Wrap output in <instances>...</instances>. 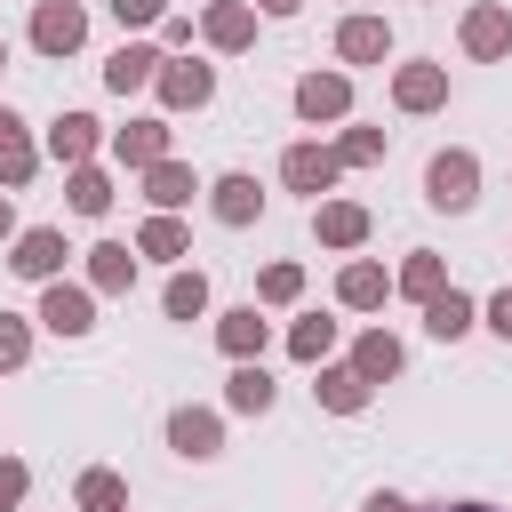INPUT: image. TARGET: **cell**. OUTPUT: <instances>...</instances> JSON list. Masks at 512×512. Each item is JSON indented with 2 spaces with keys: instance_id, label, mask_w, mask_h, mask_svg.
<instances>
[{
  "instance_id": "cell-30",
  "label": "cell",
  "mask_w": 512,
  "mask_h": 512,
  "mask_svg": "<svg viewBox=\"0 0 512 512\" xmlns=\"http://www.w3.org/2000/svg\"><path fill=\"white\" fill-rule=\"evenodd\" d=\"M96 288H128V248H96Z\"/></svg>"
},
{
  "instance_id": "cell-36",
  "label": "cell",
  "mask_w": 512,
  "mask_h": 512,
  "mask_svg": "<svg viewBox=\"0 0 512 512\" xmlns=\"http://www.w3.org/2000/svg\"><path fill=\"white\" fill-rule=\"evenodd\" d=\"M16 496H24V464H0V512H8Z\"/></svg>"
},
{
  "instance_id": "cell-7",
  "label": "cell",
  "mask_w": 512,
  "mask_h": 512,
  "mask_svg": "<svg viewBox=\"0 0 512 512\" xmlns=\"http://www.w3.org/2000/svg\"><path fill=\"white\" fill-rule=\"evenodd\" d=\"M40 320H48L56 336H80V328H88V296H80V288H48V304H40Z\"/></svg>"
},
{
  "instance_id": "cell-41",
  "label": "cell",
  "mask_w": 512,
  "mask_h": 512,
  "mask_svg": "<svg viewBox=\"0 0 512 512\" xmlns=\"http://www.w3.org/2000/svg\"><path fill=\"white\" fill-rule=\"evenodd\" d=\"M0 232H8V200H0Z\"/></svg>"
},
{
  "instance_id": "cell-23",
  "label": "cell",
  "mask_w": 512,
  "mask_h": 512,
  "mask_svg": "<svg viewBox=\"0 0 512 512\" xmlns=\"http://www.w3.org/2000/svg\"><path fill=\"white\" fill-rule=\"evenodd\" d=\"M88 144H96V120H80V112H72V120H56V152H64V160H80Z\"/></svg>"
},
{
  "instance_id": "cell-11",
  "label": "cell",
  "mask_w": 512,
  "mask_h": 512,
  "mask_svg": "<svg viewBox=\"0 0 512 512\" xmlns=\"http://www.w3.org/2000/svg\"><path fill=\"white\" fill-rule=\"evenodd\" d=\"M152 64H160V56H152V48H120V56H112V72H104V80H112V88H120V96H128V88H144V80H152Z\"/></svg>"
},
{
  "instance_id": "cell-6",
  "label": "cell",
  "mask_w": 512,
  "mask_h": 512,
  "mask_svg": "<svg viewBox=\"0 0 512 512\" xmlns=\"http://www.w3.org/2000/svg\"><path fill=\"white\" fill-rule=\"evenodd\" d=\"M464 48H472V56H504V48H512V16H496V8H480V16L464 24Z\"/></svg>"
},
{
  "instance_id": "cell-21",
  "label": "cell",
  "mask_w": 512,
  "mask_h": 512,
  "mask_svg": "<svg viewBox=\"0 0 512 512\" xmlns=\"http://www.w3.org/2000/svg\"><path fill=\"white\" fill-rule=\"evenodd\" d=\"M152 200H160V208L192 200V176H184V168H168V160H152Z\"/></svg>"
},
{
  "instance_id": "cell-19",
  "label": "cell",
  "mask_w": 512,
  "mask_h": 512,
  "mask_svg": "<svg viewBox=\"0 0 512 512\" xmlns=\"http://www.w3.org/2000/svg\"><path fill=\"white\" fill-rule=\"evenodd\" d=\"M200 304H208V280H200V272H176V280H168V312H176V320H192Z\"/></svg>"
},
{
  "instance_id": "cell-24",
  "label": "cell",
  "mask_w": 512,
  "mask_h": 512,
  "mask_svg": "<svg viewBox=\"0 0 512 512\" xmlns=\"http://www.w3.org/2000/svg\"><path fill=\"white\" fill-rule=\"evenodd\" d=\"M376 296H384V272L376 264H352L344 272V304H376Z\"/></svg>"
},
{
  "instance_id": "cell-37",
  "label": "cell",
  "mask_w": 512,
  "mask_h": 512,
  "mask_svg": "<svg viewBox=\"0 0 512 512\" xmlns=\"http://www.w3.org/2000/svg\"><path fill=\"white\" fill-rule=\"evenodd\" d=\"M152 8H160V0H112V16H120V24H144Z\"/></svg>"
},
{
  "instance_id": "cell-27",
  "label": "cell",
  "mask_w": 512,
  "mask_h": 512,
  "mask_svg": "<svg viewBox=\"0 0 512 512\" xmlns=\"http://www.w3.org/2000/svg\"><path fill=\"white\" fill-rule=\"evenodd\" d=\"M80 504H88V512H112V504H120V480H112V472H88V480H80Z\"/></svg>"
},
{
  "instance_id": "cell-17",
  "label": "cell",
  "mask_w": 512,
  "mask_h": 512,
  "mask_svg": "<svg viewBox=\"0 0 512 512\" xmlns=\"http://www.w3.org/2000/svg\"><path fill=\"white\" fill-rule=\"evenodd\" d=\"M424 328H432V336H464V328H472V304L448 288V296H432V320H424Z\"/></svg>"
},
{
  "instance_id": "cell-35",
  "label": "cell",
  "mask_w": 512,
  "mask_h": 512,
  "mask_svg": "<svg viewBox=\"0 0 512 512\" xmlns=\"http://www.w3.org/2000/svg\"><path fill=\"white\" fill-rule=\"evenodd\" d=\"M16 360H24V328H16V320H0V368H16Z\"/></svg>"
},
{
  "instance_id": "cell-26",
  "label": "cell",
  "mask_w": 512,
  "mask_h": 512,
  "mask_svg": "<svg viewBox=\"0 0 512 512\" xmlns=\"http://www.w3.org/2000/svg\"><path fill=\"white\" fill-rule=\"evenodd\" d=\"M400 288H408V296H440V256H416V264L400 272Z\"/></svg>"
},
{
  "instance_id": "cell-10",
  "label": "cell",
  "mask_w": 512,
  "mask_h": 512,
  "mask_svg": "<svg viewBox=\"0 0 512 512\" xmlns=\"http://www.w3.org/2000/svg\"><path fill=\"white\" fill-rule=\"evenodd\" d=\"M392 368H400V344H392V336H360L352 376H360V384H376V376H392Z\"/></svg>"
},
{
  "instance_id": "cell-13",
  "label": "cell",
  "mask_w": 512,
  "mask_h": 512,
  "mask_svg": "<svg viewBox=\"0 0 512 512\" xmlns=\"http://www.w3.org/2000/svg\"><path fill=\"white\" fill-rule=\"evenodd\" d=\"M216 216H224V224H248V216H256V184H248V176H224V184H216Z\"/></svg>"
},
{
  "instance_id": "cell-12",
  "label": "cell",
  "mask_w": 512,
  "mask_h": 512,
  "mask_svg": "<svg viewBox=\"0 0 512 512\" xmlns=\"http://www.w3.org/2000/svg\"><path fill=\"white\" fill-rule=\"evenodd\" d=\"M440 96H448V80H440L432 64H408V72H400V104L424 112V104H440Z\"/></svg>"
},
{
  "instance_id": "cell-3",
  "label": "cell",
  "mask_w": 512,
  "mask_h": 512,
  "mask_svg": "<svg viewBox=\"0 0 512 512\" xmlns=\"http://www.w3.org/2000/svg\"><path fill=\"white\" fill-rule=\"evenodd\" d=\"M344 104H352V88H344V80H336V72H328V80H320V72H312V80H304V88H296V112H304V120H336V112H344Z\"/></svg>"
},
{
  "instance_id": "cell-40",
  "label": "cell",
  "mask_w": 512,
  "mask_h": 512,
  "mask_svg": "<svg viewBox=\"0 0 512 512\" xmlns=\"http://www.w3.org/2000/svg\"><path fill=\"white\" fill-rule=\"evenodd\" d=\"M264 8H272V16H288V8H296V0H264Z\"/></svg>"
},
{
  "instance_id": "cell-39",
  "label": "cell",
  "mask_w": 512,
  "mask_h": 512,
  "mask_svg": "<svg viewBox=\"0 0 512 512\" xmlns=\"http://www.w3.org/2000/svg\"><path fill=\"white\" fill-rule=\"evenodd\" d=\"M368 512H408V504H400V496H376V504H368Z\"/></svg>"
},
{
  "instance_id": "cell-42",
  "label": "cell",
  "mask_w": 512,
  "mask_h": 512,
  "mask_svg": "<svg viewBox=\"0 0 512 512\" xmlns=\"http://www.w3.org/2000/svg\"><path fill=\"white\" fill-rule=\"evenodd\" d=\"M456 512H480V504H456Z\"/></svg>"
},
{
  "instance_id": "cell-1",
  "label": "cell",
  "mask_w": 512,
  "mask_h": 512,
  "mask_svg": "<svg viewBox=\"0 0 512 512\" xmlns=\"http://www.w3.org/2000/svg\"><path fill=\"white\" fill-rule=\"evenodd\" d=\"M32 40H40L48 56H64V48H80V8H72V0H48V8L32 16Z\"/></svg>"
},
{
  "instance_id": "cell-14",
  "label": "cell",
  "mask_w": 512,
  "mask_h": 512,
  "mask_svg": "<svg viewBox=\"0 0 512 512\" xmlns=\"http://www.w3.org/2000/svg\"><path fill=\"white\" fill-rule=\"evenodd\" d=\"M360 232H368V216H360L352 200H336V208H320V240H336V248H352Z\"/></svg>"
},
{
  "instance_id": "cell-32",
  "label": "cell",
  "mask_w": 512,
  "mask_h": 512,
  "mask_svg": "<svg viewBox=\"0 0 512 512\" xmlns=\"http://www.w3.org/2000/svg\"><path fill=\"white\" fill-rule=\"evenodd\" d=\"M144 248H152V256H176V248H184V232L160 216V224H144Z\"/></svg>"
},
{
  "instance_id": "cell-31",
  "label": "cell",
  "mask_w": 512,
  "mask_h": 512,
  "mask_svg": "<svg viewBox=\"0 0 512 512\" xmlns=\"http://www.w3.org/2000/svg\"><path fill=\"white\" fill-rule=\"evenodd\" d=\"M328 336H336L328 320H304V328H296V360H320V352H328Z\"/></svg>"
},
{
  "instance_id": "cell-2",
  "label": "cell",
  "mask_w": 512,
  "mask_h": 512,
  "mask_svg": "<svg viewBox=\"0 0 512 512\" xmlns=\"http://www.w3.org/2000/svg\"><path fill=\"white\" fill-rule=\"evenodd\" d=\"M432 200L440 208H472V160L464 152H440L432 160Z\"/></svg>"
},
{
  "instance_id": "cell-18",
  "label": "cell",
  "mask_w": 512,
  "mask_h": 512,
  "mask_svg": "<svg viewBox=\"0 0 512 512\" xmlns=\"http://www.w3.org/2000/svg\"><path fill=\"white\" fill-rule=\"evenodd\" d=\"M160 120H136V128H120V160H160Z\"/></svg>"
},
{
  "instance_id": "cell-20",
  "label": "cell",
  "mask_w": 512,
  "mask_h": 512,
  "mask_svg": "<svg viewBox=\"0 0 512 512\" xmlns=\"http://www.w3.org/2000/svg\"><path fill=\"white\" fill-rule=\"evenodd\" d=\"M264 344V320H256V304L248 312H224V352H256Z\"/></svg>"
},
{
  "instance_id": "cell-16",
  "label": "cell",
  "mask_w": 512,
  "mask_h": 512,
  "mask_svg": "<svg viewBox=\"0 0 512 512\" xmlns=\"http://www.w3.org/2000/svg\"><path fill=\"white\" fill-rule=\"evenodd\" d=\"M160 88H168V104H200L208 96V64H176V72H160Z\"/></svg>"
},
{
  "instance_id": "cell-5",
  "label": "cell",
  "mask_w": 512,
  "mask_h": 512,
  "mask_svg": "<svg viewBox=\"0 0 512 512\" xmlns=\"http://www.w3.org/2000/svg\"><path fill=\"white\" fill-rule=\"evenodd\" d=\"M328 176H336V152H320V144H296L288 152V184L296 192H328Z\"/></svg>"
},
{
  "instance_id": "cell-25",
  "label": "cell",
  "mask_w": 512,
  "mask_h": 512,
  "mask_svg": "<svg viewBox=\"0 0 512 512\" xmlns=\"http://www.w3.org/2000/svg\"><path fill=\"white\" fill-rule=\"evenodd\" d=\"M320 400H328V408H360V400H368V384L344 368V376H320Z\"/></svg>"
},
{
  "instance_id": "cell-38",
  "label": "cell",
  "mask_w": 512,
  "mask_h": 512,
  "mask_svg": "<svg viewBox=\"0 0 512 512\" xmlns=\"http://www.w3.org/2000/svg\"><path fill=\"white\" fill-rule=\"evenodd\" d=\"M488 320H496V328L512 336V296H496V304H488Z\"/></svg>"
},
{
  "instance_id": "cell-28",
  "label": "cell",
  "mask_w": 512,
  "mask_h": 512,
  "mask_svg": "<svg viewBox=\"0 0 512 512\" xmlns=\"http://www.w3.org/2000/svg\"><path fill=\"white\" fill-rule=\"evenodd\" d=\"M208 32H216L224 48H240V40H248V8H216V16H208Z\"/></svg>"
},
{
  "instance_id": "cell-8",
  "label": "cell",
  "mask_w": 512,
  "mask_h": 512,
  "mask_svg": "<svg viewBox=\"0 0 512 512\" xmlns=\"http://www.w3.org/2000/svg\"><path fill=\"white\" fill-rule=\"evenodd\" d=\"M64 264V240L56 232H24V248H16V272H32V280H48Z\"/></svg>"
},
{
  "instance_id": "cell-15",
  "label": "cell",
  "mask_w": 512,
  "mask_h": 512,
  "mask_svg": "<svg viewBox=\"0 0 512 512\" xmlns=\"http://www.w3.org/2000/svg\"><path fill=\"white\" fill-rule=\"evenodd\" d=\"M0 176H8V184H24V176H32V144L16 136V120H8V112H0Z\"/></svg>"
},
{
  "instance_id": "cell-33",
  "label": "cell",
  "mask_w": 512,
  "mask_h": 512,
  "mask_svg": "<svg viewBox=\"0 0 512 512\" xmlns=\"http://www.w3.org/2000/svg\"><path fill=\"white\" fill-rule=\"evenodd\" d=\"M376 152H384L376 128H352V136H344V160H376Z\"/></svg>"
},
{
  "instance_id": "cell-9",
  "label": "cell",
  "mask_w": 512,
  "mask_h": 512,
  "mask_svg": "<svg viewBox=\"0 0 512 512\" xmlns=\"http://www.w3.org/2000/svg\"><path fill=\"white\" fill-rule=\"evenodd\" d=\"M336 48H344V56H352V64H376V56H384V24H376V16H352V24H344V40H336Z\"/></svg>"
},
{
  "instance_id": "cell-34",
  "label": "cell",
  "mask_w": 512,
  "mask_h": 512,
  "mask_svg": "<svg viewBox=\"0 0 512 512\" xmlns=\"http://www.w3.org/2000/svg\"><path fill=\"white\" fill-rule=\"evenodd\" d=\"M264 296L288 304V296H296V264H272V272H264Z\"/></svg>"
},
{
  "instance_id": "cell-4",
  "label": "cell",
  "mask_w": 512,
  "mask_h": 512,
  "mask_svg": "<svg viewBox=\"0 0 512 512\" xmlns=\"http://www.w3.org/2000/svg\"><path fill=\"white\" fill-rule=\"evenodd\" d=\"M168 440H176V456H216V416L176 408V416H168Z\"/></svg>"
},
{
  "instance_id": "cell-29",
  "label": "cell",
  "mask_w": 512,
  "mask_h": 512,
  "mask_svg": "<svg viewBox=\"0 0 512 512\" xmlns=\"http://www.w3.org/2000/svg\"><path fill=\"white\" fill-rule=\"evenodd\" d=\"M104 200H112V184H104V176H72V208H80V216H96Z\"/></svg>"
},
{
  "instance_id": "cell-22",
  "label": "cell",
  "mask_w": 512,
  "mask_h": 512,
  "mask_svg": "<svg viewBox=\"0 0 512 512\" xmlns=\"http://www.w3.org/2000/svg\"><path fill=\"white\" fill-rule=\"evenodd\" d=\"M232 408H272V376L264 368H240L232 376Z\"/></svg>"
}]
</instances>
